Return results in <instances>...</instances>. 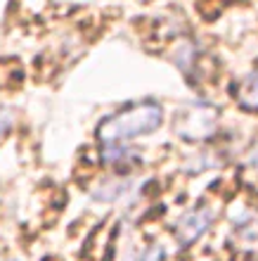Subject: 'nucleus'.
<instances>
[{
	"mask_svg": "<svg viewBox=\"0 0 258 261\" xmlns=\"http://www.w3.org/2000/svg\"><path fill=\"white\" fill-rule=\"evenodd\" d=\"M130 186H133V180L130 178H111V180H104V183H100V190H95L93 193V197L95 199H102V202H111V199H119L123 197V195L130 190Z\"/></svg>",
	"mask_w": 258,
	"mask_h": 261,
	"instance_id": "6",
	"label": "nucleus"
},
{
	"mask_svg": "<svg viewBox=\"0 0 258 261\" xmlns=\"http://www.w3.org/2000/svg\"><path fill=\"white\" fill-rule=\"evenodd\" d=\"M173 128L185 140H206L218 130V110L209 102H192L176 112Z\"/></svg>",
	"mask_w": 258,
	"mask_h": 261,
	"instance_id": "2",
	"label": "nucleus"
},
{
	"mask_svg": "<svg viewBox=\"0 0 258 261\" xmlns=\"http://www.w3.org/2000/svg\"><path fill=\"white\" fill-rule=\"evenodd\" d=\"M211 223H213V209H209V206H192L190 212H185L173 226L176 240L183 247H190V245H194L209 233Z\"/></svg>",
	"mask_w": 258,
	"mask_h": 261,
	"instance_id": "3",
	"label": "nucleus"
},
{
	"mask_svg": "<svg viewBox=\"0 0 258 261\" xmlns=\"http://www.w3.org/2000/svg\"><path fill=\"white\" fill-rule=\"evenodd\" d=\"M140 261H163V249H161V247L147 249V252L140 256Z\"/></svg>",
	"mask_w": 258,
	"mask_h": 261,
	"instance_id": "8",
	"label": "nucleus"
},
{
	"mask_svg": "<svg viewBox=\"0 0 258 261\" xmlns=\"http://www.w3.org/2000/svg\"><path fill=\"white\" fill-rule=\"evenodd\" d=\"M0 261H14V259H7V256H3V254H0Z\"/></svg>",
	"mask_w": 258,
	"mask_h": 261,
	"instance_id": "9",
	"label": "nucleus"
},
{
	"mask_svg": "<svg viewBox=\"0 0 258 261\" xmlns=\"http://www.w3.org/2000/svg\"><path fill=\"white\" fill-rule=\"evenodd\" d=\"M232 233L235 240L244 247H251L258 242V216L253 212H242V214H232Z\"/></svg>",
	"mask_w": 258,
	"mask_h": 261,
	"instance_id": "4",
	"label": "nucleus"
},
{
	"mask_svg": "<svg viewBox=\"0 0 258 261\" xmlns=\"http://www.w3.org/2000/svg\"><path fill=\"white\" fill-rule=\"evenodd\" d=\"M12 126H14V112L7 110V107H0V140L12 130Z\"/></svg>",
	"mask_w": 258,
	"mask_h": 261,
	"instance_id": "7",
	"label": "nucleus"
},
{
	"mask_svg": "<svg viewBox=\"0 0 258 261\" xmlns=\"http://www.w3.org/2000/svg\"><path fill=\"white\" fill-rule=\"evenodd\" d=\"M163 124V107L154 100L126 105L100 121L97 138L102 145H123L135 138L150 136Z\"/></svg>",
	"mask_w": 258,
	"mask_h": 261,
	"instance_id": "1",
	"label": "nucleus"
},
{
	"mask_svg": "<svg viewBox=\"0 0 258 261\" xmlns=\"http://www.w3.org/2000/svg\"><path fill=\"white\" fill-rule=\"evenodd\" d=\"M237 105L246 112H258V64L237 83Z\"/></svg>",
	"mask_w": 258,
	"mask_h": 261,
	"instance_id": "5",
	"label": "nucleus"
}]
</instances>
